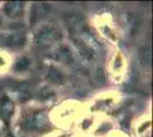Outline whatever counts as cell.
Listing matches in <instances>:
<instances>
[{
  "mask_svg": "<svg viewBox=\"0 0 153 137\" xmlns=\"http://www.w3.org/2000/svg\"><path fill=\"white\" fill-rule=\"evenodd\" d=\"M64 22L66 24L68 30L72 34H80L82 32H86L87 30V23L86 20L81 14L76 12H68L64 14Z\"/></svg>",
  "mask_w": 153,
  "mask_h": 137,
  "instance_id": "6da1fadb",
  "label": "cell"
},
{
  "mask_svg": "<svg viewBox=\"0 0 153 137\" xmlns=\"http://www.w3.org/2000/svg\"><path fill=\"white\" fill-rule=\"evenodd\" d=\"M61 38V33L54 25H44L36 34V40L40 46H49Z\"/></svg>",
  "mask_w": 153,
  "mask_h": 137,
  "instance_id": "7a4b0ae2",
  "label": "cell"
},
{
  "mask_svg": "<svg viewBox=\"0 0 153 137\" xmlns=\"http://www.w3.org/2000/svg\"><path fill=\"white\" fill-rule=\"evenodd\" d=\"M23 8H24V5L22 2H7L4 7V10H5L7 16L15 19V17L21 15Z\"/></svg>",
  "mask_w": 153,
  "mask_h": 137,
  "instance_id": "3957f363",
  "label": "cell"
},
{
  "mask_svg": "<svg viewBox=\"0 0 153 137\" xmlns=\"http://www.w3.org/2000/svg\"><path fill=\"white\" fill-rule=\"evenodd\" d=\"M53 57L57 61H61V62H65V63H69L73 59V56L71 52H69V49L66 47H59L58 50H55Z\"/></svg>",
  "mask_w": 153,
  "mask_h": 137,
  "instance_id": "277c9868",
  "label": "cell"
},
{
  "mask_svg": "<svg viewBox=\"0 0 153 137\" xmlns=\"http://www.w3.org/2000/svg\"><path fill=\"white\" fill-rule=\"evenodd\" d=\"M47 78L51 80L53 82H56V84H61L62 80H63V74L62 72L57 70L56 67H49L48 70V73H47Z\"/></svg>",
  "mask_w": 153,
  "mask_h": 137,
  "instance_id": "5b68a950",
  "label": "cell"
},
{
  "mask_svg": "<svg viewBox=\"0 0 153 137\" xmlns=\"http://www.w3.org/2000/svg\"><path fill=\"white\" fill-rule=\"evenodd\" d=\"M41 121H42L41 113H31L25 119V124H30V129H32V128H36L37 126H40Z\"/></svg>",
  "mask_w": 153,
  "mask_h": 137,
  "instance_id": "8992f818",
  "label": "cell"
}]
</instances>
